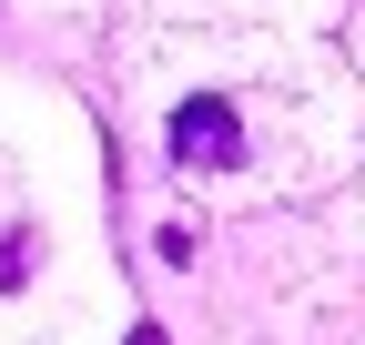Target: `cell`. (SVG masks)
Returning a JSON list of instances; mask_svg holds the SVG:
<instances>
[{"instance_id": "cell-1", "label": "cell", "mask_w": 365, "mask_h": 345, "mask_svg": "<svg viewBox=\"0 0 365 345\" xmlns=\"http://www.w3.org/2000/svg\"><path fill=\"white\" fill-rule=\"evenodd\" d=\"M163 153H173L182 172H234V163H244V112L223 102V92H193V102L173 112Z\"/></svg>"}]
</instances>
